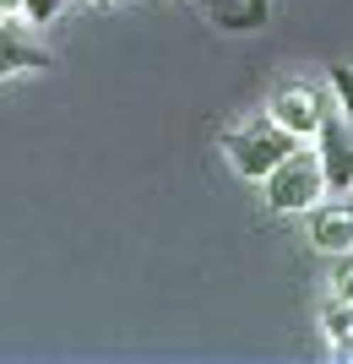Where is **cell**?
I'll list each match as a JSON object with an SVG mask.
<instances>
[{
  "label": "cell",
  "instance_id": "obj_6",
  "mask_svg": "<svg viewBox=\"0 0 353 364\" xmlns=\"http://www.w3.org/2000/svg\"><path fill=\"white\" fill-rule=\"evenodd\" d=\"M44 65H49V49L28 44L16 28L0 22V82H6V76H22V71H44Z\"/></svg>",
  "mask_w": 353,
  "mask_h": 364
},
{
  "label": "cell",
  "instance_id": "obj_3",
  "mask_svg": "<svg viewBox=\"0 0 353 364\" xmlns=\"http://www.w3.org/2000/svg\"><path fill=\"white\" fill-rule=\"evenodd\" d=\"M310 141H315V158H321V174H326V196H348L353 191V120L332 104Z\"/></svg>",
  "mask_w": 353,
  "mask_h": 364
},
{
  "label": "cell",
  "instance_id": "obj_7",
  "mask_svg": "<svg viewBox=\"0 0 353 364\" xmlns=\"http://www.w3.org/2000/svg\"><path fill=\"white\" fill-rule=\"evenodd\" d=\"M321 326H326V337H332V343H353V304H342L337 294H332V299L321 304Z\"/></svg>",
  "mask_w": 353,
  "mask_h": 364
},
{
  "label": "cell",
  "instance_id": "obj_10",
  "mask_svg": "<svg viewBox=\"0 0 353 364\" xmlns=\"http://www.w3.org/2000/svg\"><path fill=\"white\" fill-rule=\"evenodd\" d=\"M201 11L212 16L217 28H229V33H239V0H201Z\"/></svg>",
  "mask_w": 353,
  "mask_h": 364
},
{
  "label": "cell",
  "instance_id": "obj_12",
  "mask_svg": "<svg viewBox=\"0 0 353 364\" xmlns=\"http://www.w3.org/2000/svg\"><path fill=\"white\" fill-rule=\"evenodd\" d=\"M332 294H337L342 304H353V261H348V256L332 267Z\"/></svg>",
  "mask_w": 353,
  "mask_h": 364
},
{
  "label": "cell",
  "instance_id": "obj_14",
  "mask_svg": "<svg viewBox=\"0 0 353 364\" xmlns=\"http://www.w3.org/2000/svg\"><path fill=\"white\" fill-rule=\"evenodd\" d=\"M87 6H98V11H104V6H114V0H87Z\"/></svg>",
  "mask_w": 353,
  "mask_h": 364
},
{
  "label": "cell",
  "instance_id": "obj_9",
  "mask_svg": "<svg viewBox=\"0 0 353 364\" xmlns=\"http://www.w3.org/2000/svg\"><path fill=\"white\" fill-rule=\"evenodd\" d=\"M65 6H71V0H22V22H38V28H44V22H55Z\"/></svg>",
  "mask_w": 353,
  "mask_h": 364
},
{
  "label": "cell",
  "instance_id": "obj_13",
  "mask_svg": "<svg viewBox=\"0 0 353 364\" xmlns=\"http://www.w3.org/2000/svg\"><path fill=\"white\" fill-rule=\"evenodd\" d=\"M0 16H22V0H0Z\"/></svg>",
  "mask_w": 353,
  "mask_h": 364
},
{
  "label": "cell",
  "instance_id": "obj_5",
  "mask_svg": "<svg viewBox=\"0 0 353 364\" xmlns=\"http://www.w3.org/2000/svg\"><path fill=\"white\" fill-rule=\"evenodd\" d=\"M310 223V245L326 256H348L353 250V201H315L305 213Z\"/></svg>",
  "mask_w": 353,
  "mask_h": 364
},
{
  "label": "cell",
  "instance_id": "obj_4",
  "mask_svg": "<svg viewBox=\"0 0 353 364\" xmlns=\"http://www.w3.org/2000/svg\"><path fill=\"white\" fill-rule=\"evenodd\" d=\"M326 92L321 87H310V82H288V87H277L272 92V104H266V114H272L288 136H299V141H310L315 131H321V114H326Z\"/></svg>",
  "mask_w": 353,
  "mask_h": 364
},
{
  "label": "cell",
  "instance_id": "obj_2",
  "mask_svg": "<svg viewBox=\"0 0 353 364\" xmlns=\"http://www.w3.org/2000/svg\"><path fill=\"white\" fill-rule=\"evenodd\" d=\"M299 147V136H288L283 125L266 114V120L256 125H239V131H223V152H229V168L239 174V180H266V168L277 164V158H288V152Z\"/></svg>",
  "mask_w": 353,
  "mask_h": 364
},
{
  "label": "cell",
  "instance_id": "obj_1",
  "mask_svg": "<svg viewBox=\"0 0 353 364\" xmlns=\"http://www.w3.org/2000/svg\"><path fill=\"white\" fill-rule=\"evenodd\" d=\"M261 196H266L272 213H310V207L326 196V174H321L315 147L299 141L288 158H277V164L266 168V180H261Z\"/></svg>",
  "mask_w": 353,
  "mask_h": 364
},
{
  "label": "cell",
  "instance_id": "obj_8",
  "mask_svg": "<svg viewBox=\"0 0 353 364\" xmlns=\"http://www.w3.org/2000/svg\"><path fill=\"white\" fill-rule=\"evenodd\" d=\"M326 87H332V104L353 120V65H332V71H326Z\"/></svg>",
  "mask_w": 353,
  "mask_h": 364
},
{
  "label": "cell",
  "instance_id": "obj_11",
  "mask_svg": "<svg viewBox=\"0 0 353 364\" xmlns=\"http://www.w3.org/2000/svg\"><path fill=\"white\" fill-rule=\"evenodd\" d=\"M266 11H272V0H239V33L261 28V22H266Z\"/></svg>",
  "mask_w": 353,
  "mask_h": 364
}]
</instances>
